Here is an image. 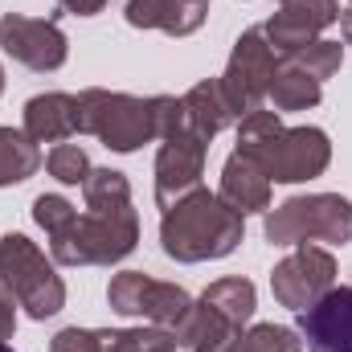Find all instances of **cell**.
Wrapping results in <instances>:
<instances>
[{"label":"cell","instance_id":"obj_1","mask_svg":"<svg viewBox=\"0 0 352 352\" xmlns=\"http://www.w3.org/2000/svg\"><path fill=\"white\" fill-rule=\"evenodd\" d=\"M238 156L250 160L270 184H299L324 176L332 164V140L320 127H283L278 111H250L238 119Z\"/></svg>","mask_w":352,"mask_h":352},{"label":"cell","instance_id":"obj_2","mask_svg":"<svg viewBox=\"0 0 352 352\" xmlns=\"http://www.w3.org/2000/svg\"><path fill=\"white\" fill-rule=\"evenodd\" d=\"M246 217L230 209L217 192L197 188L173 209H164L160 221V250L173 263H213L242 246Z\"/></svg>","mask_w":352,"mask_h":352},{"label":"cell","instance_id":"obj_3","mask_svg":"<svg viewBox=\"0 0 352 352\" xmlns=\"http://www.w3.org/2000/svg\"><path fill=\"white\" fill-rule=\"evenodd\" d=\"M140 242V217L135 209L115 213H78L58 238H50V254L62 266H115L123 263Z\"/></svg>","mask_w":352,"mask_h":352},{"label":"cell","instance_id":"obj_4","mask_svg":"<svg viewBox=\"0 0 352 352\" xmlns=\"http://www.w3.org/2000/svg\"><path fill=\"white\" fill-rule=\"evenodd\" d=\"M266 242L270 246H303V242H352V201L340 192H307L291 197L266 213Z\"/></svg>","mask_w":352,"mask_h":352},{"label":"cell","instance_id":"obj_5","mask_svg":"<svg viewBox=\"0 0 352 352\" xmlns=\"http://www.w3.org/2000/svg\"><path fill=\"white\" fill-rule=\"evenodd\" d=\"M0 283L12 291L16 307L29 311V320H54L66 307L62 274L25 234H4L0 238Z\"/></svg>","mask_w":352,"mask_h":352},{"label":"cell","instance_id":"obj_6","mask_svg":"<svg viewBox=\"0 0 352 352\" xmlns=\"http://www.w3.org/2000/svg\"><path fill=\"white\" fill-rule=\"evenodd\" d=\"M78 135H94L111 152H140L156 140L148 98L119 94V90L90 87L78 94Z\"/></svg>","mask_w":352,"mask_h":352},{"label":"cell","instance_id":"obj_7","mask_svg":"<svg viewBox=\"0 0 352 352\" xmlns=\"http://www.w3.org/2000/svg\"><path fill=\"white\" fill-rule=\"evenodd\" d=\"M107 303H111V311H119L127 320H148V324L168 328V332H176L192 311V295L184 287L160 283V278H152L144 270L115 274L111 287H107Z\"/></svg>","mask_w":352,"mask_h":352},{"label":"cell","instance_id":"obj_8","mask_svg":"<svg viewBox=\"0 0 352 352\" xmlns=\"http://www.w3.org/2000/svg\"><path fill=\"white\" fill-rule=\"evenodd\" d=\"M278 70V54L270 50L263 25L258 29H246L238 41H234V54L226 62V74L217 78L221 82V94L226 102L234 107V115H250L266 102V90H270V78Z\"/></svg>","mask_w":352,"mask_h":352},{"label":"cell","instance_id":"obj_9","mask_svg":"<svg viewBox=\"0 0 352 352\" xmlns=\"http://www.w3.org/2000/svg\"><path fill=\"white\" fill-rule=\"evenodd\" d=\"M58 16H62V12H54V16H45V21H41V16L4 12V16H0V50H4L12 62H21L25 70H33V74H54V70H62L66 58H70V41H66Z\"/></svg>","mask_w":352,"mask_h":352},{"label":"cell","instance_id":"obj_10","mask_svg":"<svg viewBox=\"0 0 352 352\" xmlns=\"http://www.w3.org/2000/svg\"><path fill=\"white\" fill-rule=\"evenodd\" d=\"M332 287H336V258L324 246H311V242L295 246L283 263L270 270V291L291 311H307Z\"/></svg>","mask_w":352,"mask_h":352},{"label":"cell","instance_id":"obj_11","mask_svg":"<svg viewBox=\"0 0 352 352\" xmlns=\"http://www.w3.org/2000/svg\"><path fill=\"white\" fill-rule=\"evenodd\" d=\"M205 156H209V144L197 140L192 131L160 140V152H156V205L160 209H173L176 201L201 188Z\"/></svg>","mask_w":352,"mask_h":352},{"label":"cell","instance_id":"obj_12","mask_svg":"<svg viewBox=\"0 0 352 352\" xmlns=\"http://www.w3.org/2000/svg\"><path fill=\"white\" fill-rule=\"evenodd\" d=\"M336 21H340V4L336 0H283L278 12L263 25V33L270 41V50L287 58V54L320 41V33L328 25H336Z\"/></svg>","mask_w":352,"mask_h":352},{"label":"cell","instance_id":"obj_13","mask_svg":"<svg viewBox=\"0 0 352 352\" xmlns=\"http://www.w3.org/2000/svg\"><path fill=\"white\" fill-rule=\"evenodd\" d=\"M299 336L311 352H352V287H332L299 311Z\"/></svg>","mask_w":352,"mask_h":352},{"label":"cell","instance_id":"obj_14","mask_svg":"<svg viewBox=\"0 0 352 352\" xmlns=\"http://www.w3.org/2000/svg\"><path fill=\"white\" fill-rule=\"evenodd\" d=\"M123 16L135 29H160L168 37H188L205 25L209 0H127Z\"/></svg>","mask_w":352,"mask_h":352},{"label":"cell","instance_id":"obj_15","mask_svg":"<svg viewBox=\"0 0 352 352\" xmlns=\"http://www.w3.org/2000/svg\"><path fill=\"white\" fill-rule=\"evenodd\" d=\"M25 135L33 144H66L78 135V94H33L25 102Z\"/></svg>","mask_w":352,"mask_h":352},{"label":"cell","instance_id":"obj_16","mask_svg":"<svg viewBox=\"0 0 352 352\" xmlns=\"http://www.w3.org/2000/svg\"><path fill=\"white\" fill-rule=\"evenodd\" d=\"M180 102H184V127H188L197 140H205V144H209L217 131H226L230 123H238V115H234V107L226 102V94H221V82H217V78L197 82Z\"/></svg>","mask_w":352,"mask_h":352},{"label":"cell","instance_id":"obj_17","mask_svg":"<svg viewBox=\"0 0 352 352\" xmlns=\"http://www.w3.org/2000/svg\"><path fill=\"white\" fill-rule=\"evenodd\" d=\"M242 340V328H234L230 320H221L213 307H205L201 299L192 303L188 320L176 328V344L188 352H234Z\"/></svg>","mask_w":352,"mask_h":352},{"label":"cell","instance_id":"obj_18","mask_svg":"<svg viewBox=\"0 0 352 352\" xmlns=\"http://www.w3.org/2000/svg\"><path fill=\"white\" fill-rule=\"evenodd\" d=\"M217 197L230 205V209H238L242 217L246 213H263L270 209V180H266L250 160H242L238 152L226 160V168H221V188H217Z\"/></svg>","mask_w":352,"mask_h":352},{"label":"cell","instance_id":"obj_19","mask_svg":"<svg viewBox=\"0 0 352 352\" xmlns=\"http://www.w3.org/2000/svg\"><path fill=\"white\" fill-rule=\"evenodd\" d=\"M266 98H270V111H278V115H287V111H311V107H320V98H324V82H316V78L303 74L299 66L283 62V66L274 70V78H270Z\"/></svg>","mask_w":352,"mask_h":352},{"label":"cell","instance_id":"obj_20","mask_svg":"<svg viewBox=\"0 0 352 352\" xmlns=\"http://www.w3.org/2000/svg\"><path fill=\"white\" fill-rule=\"evenodd\" d=\"M201 303L213 307L234 328H246L250 316H254V307H258V291H254L250 278H217V283H209L201 291Z\"/></svg>","mask_w":352,"mask_h":352},{"label":"cell","instance_id":"obj_21","mask_svg":"<svg viewBox=\"0 0 352 352\" xmlns=\"http://www.w3.org/2000/svg\"><path fill=\"white\" fill-rule=\"evenodd\" d=\"M37 168H41L37 144L25 131H16V127H0V188L29 180Z\"/></svg>","mask_w":352,"mask_h":352},{"label":"cell","instance_id":"obj_22","mask_svg":"<svg viewBox=\"0 0 352 352\" xmlns=\"http://www.w3.org/2000/svg\"><path fill=\"white\" fill-rule=\"evenodd\" d=\"M82 201L94 213H115V209H131V184L127 176L115 168H90L82 180Z\"/></svg>","mask_w":352,"mask_h":352},{"label":"cell","instance_id":"obj_23","mask_svg":"<svg viewBox=\"0 0 352 352\" xmlns=\"http://www.w3.org/2000/svg\"><path fill=\"white\" fill-rule=\"evenodd\" d=\"M176 332L168 328H123V332H102V352H176Z\"/></svg>","mask_w":352,"mask_h":352},{"label":"cell","instance_id":"obj_24","mask_svg":"<svg viewBox=\"0 0 352 352\" xmlns=\"http://www.w3.org/2000/svg\"><path fill=\"white\" fill-rule=\"evenodd\" d=\"M283 62H291V66H299L303 74H311L316 82H328V78H336L340 74V66H344V45L340 41H311V45H303V50H295V54H287Z\"/></svg>","mask_w":352,"mask_h":352},{"label":"cell","instance_id":"obj_25","mask_svg":"<svg viewBox=\"0 0 352 352\" xmlns=\"http://www.w3.org/2000/svg\"><path fill=\"white\" fill-rule=\"evenodd\" d=\"M45 168L58 184H82L90 176V156L78 144H54V152L45 156Z\"/></svg>","mask_w":352,"mask_h":352},{"label":"cell","instance_id":"obj_26","mask_svg":"<svg viewBox=\"0 0 352 352\" xmlns=\"http://www.w3.org/2000/svg\"><path fill=\"white\" fill-rule=\"evenodd\" d=\"M74 217H78V209H74L66 197H58V192H41V197L33 201V221H37L50 238H58Z\"/></svg>","mask_w":352,"mask_h":352},{"label":"cell","instance_id":"obj_27","mask_svg":"<svg viewBox=\"0 0 352 352\" xmlns=\"http://www.w3.org/2000/svg\"><path fill=\"white\" fill-rule=\"evenodd\" d=\"M246 344L254 352H303V340L295 328H283V324H254L246 332Z\"/></svg>","mask_w":352,"mask_h":352},{"label":"cell","instance_id":"obj_28","mask_svg":"<svg viewBox=\"0 0 352 352\" xmlns=\"http://www.w3.org/2000/svg\"><path fill=\"white\" fill-rule=\"evenodd\" d=\"M148 107H152L156 140H173V135H180V131H188V127H184V102H180L176 94H152Z\"/></svg>","mask_w":352,"mask_h":352},{"label":"cell","instance_id":"obj_29","mask_svg":"<svg viewBox=\"0 0 352 352\" xmlns=\"http://www.w3.org/2000/svg\"><path fill=\"white\" fill-rule=\"evenodd\" d=\"M50 352H102V332H94V328H62L50 340Z\"/></svg>","mask_w":352,"mask_h":352},{"label":"cell","instance_id":"obj_30","mask_svg":"<svg viewBox=\"0 0 352 352\" xmlns=\"http://www.w3.org/2000/svg\"><path fill=\"white\" fill-rule=\"evenodd\" d=\"M12 332H16V299H12V291L0 283V344L12 340Z\"/></svg>","mask_w":352,"mask_h":352},{"label":"cell","instance_id":"obj_31","mask_svg":"<svg viewBox=\"0 0 352 352\" xmlns=\"http://www.w3.org/2000/svg\"><path fill=\"white\" fill-rule=\"evenodd\" d=\"M66 12H74V16H94V12H102L107 8V0H58Z\"/></svg>","mask_w":352,"mask_h":352},{"label":"cell","instance_id":"obj_32","mask_svg":"<svg viewBox=\"0 0 352 352\" xmlns=\"http://www.w3.org/2000/svg\"><path fill=\"white\" fill-rule=\"evenodd\" d=\"M340 29H344V45H352V4L340 12Z\"/></svg>","mask_w":352,"mask_h":352},{"label":"cell","instance_id":"obj_33","mask_svg":"<svg viewBox=\"0 0 352 352\" xmlns=\"http://www.w3.org/2000/svg\"><path fill=\"white\" fill-rule=\"evenodd\" d=\"M0 94H4V66H0Z\"/></svg>","mask_w":352,"mask_h":352},{"label":"cell","instance_id":"obj_34","mask_svg":"<svg viewBox=\"0 0 352 352\" xmlns=\"http://www.w3.org/2000/svg\"><path fill=\"white\" fill-rule=\"evenodd\" d=\"M0 352H12V349H8V344H0Z\"/></svg>","mask_w":352,"mask_h":352}]
</instances>
